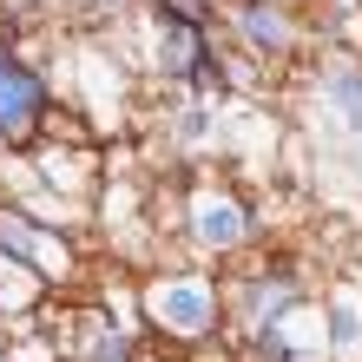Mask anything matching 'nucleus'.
<instances>
[{
    "label": "nucleus",
    "mask_w": 362,
    "mask_h": 362,
    "mask_svg": "<svg viewBox=\"0 0 362 362\" xmlns=\"http://www.w3.org/2000/svg\"><path fill=\"white\" fill-rule=\"evenodd\" d=\"M40 119V79L0 53V139H27Z\"/></svg>",
    "instance_id": "nucleus-1"
},
{
    "label": "nucleus",
    "mask_w": 362,
    "mask_h": 362,
    "mask_svg": "<svg viewBox=\"0 0 362 362\" xmlns=\"http://www.w3.org/2000/svg\"><path fill=\"white\" fill-rule=\"evenodd\" d=\"M158 316H165L178 336H204V329H211V296H204L198 284H172V290L158 296Z\"/></svg>",
    "instance_id": "nucleus-2"
},
{
    "label": "nucleus",
    "mask_w": 362,
    "mask_h": 362,
    "mask_svg": "<svg viewBox=\"0 0 362 362\" xmlns=\"http://www.w3.org/2000/svg\"><path fill=\"white\" fill-rule=\"evenodd\" d=\"M0 250H13V257H27V264H40V270H47V257H53L47 238H33V230L13 218V211H0Z\"/></svg>",
    "instance_id": "nucleus-3"
},
{
    "label": "nucleus",
    "mask_w": 362,
    "mask_h": 362,
    "mask_svg": "<svg viewBox=\"0 0 362 362\" xmlns=\"http://www.w3.org/2000/svg\"><path fill=\"white\" fill-rule=\"evenodd\" d=\"M198 238H204V244H238V238H244V211H230V204L198 211Z\"/></svg>",
    "instance_id": "nucleus-4"
},
{
    "label": "nucleus",
    "mask_w": 362,
    "mask_h": 362,
    "mask_svg": "<svg viewBox=\"0 0 362 362\" xmlns=\"http://www.w3.org/2000/svg\"><path fill=\"white\" fill-rule=\"evenodd\" d=\"M238 27L257 40V47H284V40H290V27H284L270 7H244V13H238Z\"/></svg>",
    "instance_id": "nucleus-5"
},
{
    "label": "nucleus",
    "mask_w": 362,
    "mask_h": 362,
    "mask_svg": "<svg viewBox=\"0 0 362 362\" xmlns=\"http://www.w3.org/2000/svg\"><path fill=\"white\" fill-rule=\"evenodd\" d=\"M329 93H336V105H343V119L362 125V73H336V79H329Z\"/></svg>",
    "instance_id": "nucleus-6"
},
{
    "label": "nucleus",
    "mask_w": 362,
    "mask_h": 362,
    "mask_svg": "<svg viewBox=\"0 0 362 362\" xmlns=\"http://www.w3.org/2000/svg\"><path fill=\"white\" fill-rule=\"evenodd\" d=\"M284 296H290V284H264V290H250V323H276V303H284Z\"/></svg>",
    "instance_id": "nucleus-7"
},
{
    "label": "nucleus",
    "mask_w": 362,
    "mask_h": 362,
    "mask_svg": "<svg viewBox=\"0 0 362 362\" xmlns=\"http://www.w3.org/2000/svg\"><path fill=\"white\" fill-rule=\"evenodd\" d=\"M356 336H362V316L343 303V310H336V349H356Z\"/></svg>",
    "instance_id": "nucleus-8"
},
{
    "label": "nucleus",
    "mask_w": 362,
    "mask_h": 362,
    "mask_svg": "<svg viewBox=\"0 0 362 362\" xmlns=\"http://www.w3.org/2000/svg\"><path fill=\"white\" fill-rule=\"evenodd\" d=\"M165 13H172V20H191V27H204L211 7H198V0H165Z\"/></svg>",
    "instance_id": "nucleus-9"
},
{
    "label": "nucleus",
    "mask_w": 362,
    "mask_h": 362,
    "mask_svg": "<svg viewBox=\"0 0 362 362\" xmlns=\"http://www.w3.org/2000/svg\"><path fill=\"white\" fill-rule=\"evenodd\" d=\"M93 362H125V336H105V343H93Z\"/></svg>",
    "instance_id": "nucleus-10"
},
{
    "label": "nucleus",
    "mask_w": 362,
    "mask_h": 362,
    "mask_svg": "<svg viewBox=\"0 0 362 362\" xmlns=\"http://www.w3.org/2000/svg\"><path fill=\"white\" fill-rule=\"evenodd\" d=\"M0 362H7V356H0Z\"/></svg>",
    "instance_id": "nucleus-11"
}]
</instances>
